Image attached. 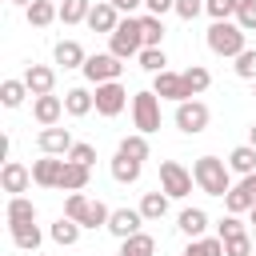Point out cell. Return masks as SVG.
<instances>
[{"label":"cell","mask_w":256,"mask_h":256,"mask_svg":"<svg viewBox=\"0 0 256 256\" xmlns=\"http://www.w3.org/2000/svg\"><path fill=\"white\" fill-rule=\"evenodd\" d=\"M192 180H196V188L204 192V196H228L232 192V168H228V160H220V156H200V160H192Z\"/></svg>","instance_id":"obj_1"},{"label":"cell","mask_w":256,"mask_h":256,"mask_svg":"<svg viewBox=\"0 0 256 256\" xmlns=\"http://www.w3.org/2000/svg\"><path fill=\"white\" fill-rule=\"evenodd\" d=\"M204 40H208V52H212V56H232V60L248 48V32H244L236 20H212Z\"/></svg>","instance_id":"obj_2"},{"label":"cell","mask_w":256,"mask_h":256,"mask_svg":"<svg viewBox=\"0 0 256 256\" xmlns=\"http://www.w3.org/2000/svg\"><path fill=\"white\" fill-rule=\"evenodd\" d=\"M64 216L76 220L80 228H108L112 208L100 204V200H88L84 192H68V200H64Z\"/></svg>","instance_id":"obj_3"},{"label":"cell","mask_w":256,"mask_h":256,"mask_svg":"<svg viewBox=\"0 0 256 256\" xmlns=\"http://www.w3.org/2000/svg\"><path fill=\"white\" fill-rule=\"evenodd\" d=\"M108 52L128 60V56H140L144 52V32H140V16H124L120 28L108 36Z\"/></svg>","instance_id":"obj_4"},{"label":"cell","mask_w":256,"mask_h":256,"mask_svg":"<svg viewBox=\"0 0 256 256\" xmlns=\"http://www.w3.org/2000/svg\"><path fill=\"white\" fill-rule=\"evenodd\" d=\"M132 124H136V132H144V136H152L156 128H160V96L148 88V92H132Z\"/></svg>","instance_id":"obj_5"},{"label":"cell","mask_w":256,"mask_h":256,"mask_svg":"<svg viewBox=\"0 0 256 256\" xmlns=\"http://www.w3.org/2000/svg\"><path fill=\"white\" fill-rule=\"evenodd\" d=\"M84 80L88 84H112V80H120V72H124V60L120 56H112V52H96V56H88L84 60Z\"/></svg>","instance_id":"obj_6"},{"label":"cell","mask_w":256,"mask_h":256,"mask_svg":"<svg viewBox=\"0 0 256 256\" xmlns=\"http://www.w3.org/2000/svg\"><path fill=\"white\" fill-rule=\"evenodd\" d=\"M192 172L176 160H160V192H168V200H184L192 192Z\"/></svg>","instance_id":"obj_7"},{"label":"cell","mask_w":256,"mask_h":256,"mask_svg":"<svg viewBox=\"0 0 256 256\" xmlns=\"http://www.w3.org/2000/svg\"><path fill=\"white\" fill-rule=\"evenodd\" d=\"M176 128L184 132V136H200L204 128H208V120H212V112H208V104L204 100H184V104H176Z\"/></svg>","instance_id":"obj_8"},{"label":"cell","mask_w":256,"mask_h":256,"mask_svg":"<svg viewBox=\"0 0 256 256\" xmlns=\"http://www.w3.org/2000/svg\"><path fill=\"white\" fill-rule=\"evenodd\" d=\"M92 96H96V112H100V116H108V120H112V116H120V112H124V104H128V88H124L120 80H112V84H96V92H92Z\"/></svg>","instance_id":"obj_9"},{"label":"cell","mask_w":256,"mask_h":256,"mask_svg":"<svg viewBox=\"0 0 256 256\" xmlns=\"http://www.w3.org/2000/svg\"><path fill=\"white\" fill-rule=\"evenodd\" d=\"M152 92L160 96V100H172V104H184V100H192L188 96V88H184V76L180 72H160V76H152Z\"/></svg>","instance_id":"obj_10"},{"label":"cell","mask_w":256,"mask_h":256,"mask_svg":"<svg viewBox=\"0 0 256 256\" xmlns=\"http://www.w3.org/2000/svg\"><path fill=\"white\" fill-rule=\"evenodd\" d=\"M64 164H68V160H60V156H40V160H32V184H40V188H60Z\"/></svg>","instance_id":"obj_11"},{"label":"cell","mask_w":256,"mask_h":256,"mask_svg":"<svg viewBox=\"0 0 256 256\" xmlns=\"http://www.w3.org/2000/svg\"><path fill=\"white\" fill-rule=\"evenodd\" d=\"M28 184H32V168H24L20 160H4V168H0V188H4L8 196H24Z\"/></svg>","instance_id":"obj_12"},{"label":"cell","mask_w":256,"mask_h":256,"mask_svg":"<svg viewBox=\"0 0 256 256\" xmlns=\"http://www.w3.org/2000/svg\"><path fill=\"white\" fill-rule=\"evenodd\" d=\"M20 80L28 84L32 100H36V96H52V88H56V68H48V64H28Z\"/></svg>","instance_id":"obj_13"},{"label":"cell","mask_w":256,"mask_h":256,"mask_svg":"<svg viewBox=\"0 0 256 256\" xmlns=\"http://www.w3.org/2000/svg\"><path fill=\"white\" fill-rule=\"evenodd\" d=\"M36 144H40V152L44 156H64L68 160V152H72V132L68 128H40V136H36Z\"/></svg>","instance_id":"obj_14"},{"label":"cell","mask_w":256,"mask_h":256,"mask_svg":"<svg viewBox=\"0 0 256 256\" xmlns=\"http://www.w3.org/2000/svg\"><path fill=\"white\" fill-rule=\"evenodd\" d=\"M140 224H144V216H140V208H112V220H108V232H112L116 240H128V236H136V232H144Z\"/></svg>","instance_id":"obj_15"},{"label":"cell","mask_w":256,"mask_h":256,"mask_svg":"<svg viewBox=\"0 0 256 256\" xmlns=\"http://www.w3.org/2000/svg\"><path fill=\"white\" fill-rule=\"evenodd\" d=\"M32 116H36V124L40 128H56L60 124V116H64V96H36L32 100Z\"/></svg>","instance_id":"obj_16"},{"label":"cell","mask_w":256,"mask_h":256,"mask_svg":"<svg viewBox=\"0 0 256 256\" xmlns=\"http://www.w3.org/2000/svg\"><path fill=\"white\" fill-rule=\"evenodd\" d=\"M120 20H124V16H120L108 0L92 4V12H88V28H92V32H104V36H112V32L120 28Z\"/></svg>","instance_id":"obj_17"},{"label":"cell","mask_w":256,"mask_h":256,"mask_svg":"<svg viewBox=\"0 0 256 256\" xmlns=\"http://www.w3.org/2000/svg\"><path fill=\"white\" fill-rule=\"evenodd\" d=\"M52 60L68 72V68H84V60H88V52L80 48V40H56V48H52Z\"/></svg>","instance_id":"obj_18"},{"label":"cell","mask_w":256,"mask_h":256,"mask_svg":"<svg viewBox=\"0 0 256 256\" xmlns=\"http://www.w3.org/2000/svg\"><path fill=\"white\" fill-rule=\"evenodd\" d=\"M4 220L8 228H20V224H32L36 220V204L28 196H8V208H4Z\"/></svg>","instance_id":"obj_19"},{"label":"cell","mask_w":256,"mask_h":256,"mask_svg":"<svg viewBox=\"0 0 256 256\" xmlns=\"http://www.w3.org/2000/svg\"><path fill=\"white\" fill-rule=\"evenodd\" d=\"M176 228H180L188 240H200L204 228H208V212H204V208H184V212L176 216Z\"/></svg>","instance_id":"obj_20"},{"label":"cell","mask_w":256,"mask_h":256,"mask_svg":"<svg viewBox=\"0 0 256 256\" xmlns=\"http://www.w3.org/2000/svg\"><path fill=\"white\" fill-rule=\"evenodd\" d=\"M92 108H96V96L88 88H68L64 92V112L68 116H88Z\"/></svg>","instance_id":"obj_21"},{"label":"cell","mask_w":256,"mask_h":256,"mask_svg":"<svg viewBox=\"0 0 256 256\" xmlns=\"http://www.w3.org/2000/svg\"><path fill=\"white\" fill-rule=\"evenodd\" d=\"M24 16H28L32 28H48L52 20H60V4H52V0H36L32 8H24Z\"/></svg>","instance_id":"obj_22"},{"label":"cell","mask_w":256,"mask_h":256,"mask_svg":"<svg viewBox=\"0 0 256 256\" xmlns=\"http://www.w3.org/2000/svg\"><path fill=\"white\" fill-rule=\"evenodd\" d=\"M180 76H184V88H188V96H192V100H196L200 92H208V84H212V72H208L204 64H188Z\"/></svg>","instance_id":"obj_23"},{"label":"cell","mask_w":256,"mask_h":256,"mask_svg":"<svg viewBox=\"0 0 256 256\" xmlns=\"http://www.w3.org/2000/svg\"><path fill=\"white\" fill-rule=\"evenodd\" d=\"M140 168H144V164L132 160V156H120V152L112 156V180H116V184H136V180H140Z\"/></svg>","instance_id":"obj_24"},{"label":"cell","mask_w":256,"mask_h":256,"mask_svg":"<svg viewBox=\"0 0 256 256\" xmlns=\"http://www.w3.org/2000/svg\"><path fill=\"white\" fill-rule=\"evenodd\" d=\"M8 232H12V244L24 248V252H32V256H36V248L44 244V232L36 228V220H32V224H20V228H8Z\"/></svg>","instance_id":"obj_25"},{"label":"cell","mask_w":256,"mask_h":256,"mask_svg":"<svg viewBox=\"0 0 256 256\" xmlns=\"http://www.w3.org/2000/svg\"><path fill=\"white\" fill-rule=\"evenodd\" d=\"M116 152H120V156H132V160H140V164L152 156V148H148V136H144V132H132V136H124V140L116 144Z\"/></svg>","instance_id":"obj_26"},{"label":"cell","mask_w":256,"mask_h":256,"mask_svg":"<svg viewBox=\"0 0 256 256\" xmlns=\"http://www.w3.org/2000/svg\"><path fill=\"white\" fill-rule=\"evenodd\" d=\"M88 180H92V168H84V164H64V180H60V188L64 192H84L88 188Z\"/></svg>","instance_id":"obj_27"},{"label":"cell","mask_w":256,"mask_h":256,"mask_svg":"<svg viewBox=\"0 0 256 256\" xmlns=\"http://www.w3.org/2000/svg\"><path fill=\"white\" fill-rule=\"evenodd\" d=\"M224 208H228L232 216H244V212H252V208H256V196H252L244 184H232V192L224 196Z\"/></svg>","instance_id":"obj_28"},{"label":"cell","mask_w":256,"mask_h":256,"mask_svg":"<svg viewBox=\"0 0 256 256\" xmlns=\"http://www.w3.org/2000/svg\"><path fill=\"white\" fill-rule=\"evenodd\" d=\"M140 216L144 220H164L168 216V192H144L140 196Z\"/></svg>","instance_id":"obj_29"},{"label":"cell","mask_w":256,"mask_h":256,"mask_svg":"<svg viewBox=\"0 0 256 256\" xmlns=\"http://www.w3.org/2000/svg\"><path fill=\"white\" fill-rule=\"evenodd\" d=\"M48 236H52V244H60V248H72V244L80 240V224H76V220H68V216H60V220L48 228Z\"/></svg>","instance_id":"obj_30"},{"label":"cell","mask_w":256,"mask_h":256,"mask_svg":"<svg viewBox=\"0 0 256 256\" xmlns=\"http://www.w3.org/2000/svg\"><path fill=\"white\" fill-rule=\"evenodd\" d=\"M228 168L240 172V176H252V172H256V148H252V144L232 148V152H228Z\"/></svg>","instance_id":"obj_31"},{"label":"cell","mask_w":256,"mask_h":256,"mask_svg":"<svg viewBox=\"0 0 256 256\" xmlns=\"http://www.w3.org/2000/svg\"><path fill=\"white\" fill-rule=\"evenodd\" d=\"M140 32H144V48H160L164 44V16L144 12L140 16Z\"/></svg>","instance_id":"obj_32"},{"label":"cell","mask_w":256,"mask_h":256,"mask_svg":"<svg viewBox=\"0 0 256 256\" xmlns=\"http://www.w3.org/2000/svg\"><path fill=\"white\" fill-rule=\"evenodd\" d=\"M88 12H92V0H64L60 4V24H88Z\"/></svg>","instance_id":"obj_33"},{"label":"cell","mask_w":256,"mask_h":256,"mask_svg":"<svg viewBox=\"0 0 256 256\" xmlns=\"http://www.w3.org/2000/svg\"><path fill=\"white\" fill-rule=\"evenodd\" d=\"M120 256H156V240L148 232H136V236L120 240Z\"/></svg>","instance_id":"obj_34"},{"label":"cell","mask_w":256,"mask_h":256,"mask_svg":"<svg viewBox=\"0 0 256 256\" xmlns=\"http://www.w3.org/2000/svg\"><path fill=\"white\" fill-rule=\"evenodd\" d=\"M24 96H32L24 80H4V84H0V104H4V108H20Z\"/></svg>","instance_id":"obj_35"},{"label":"cell","mask_w":256,"mask_h":256,"mask_svg":"<svg viewBox=\"0 0 256 256\" xmlns=\"http://www.w3.org/2000/svg\"><path fill=\"white\" fill-rule=\"evenodd\" d=\"M244 4H248V0H204V12H208L212 20H232Z\"/></svg>","instance_id":"obj_36"},{"label":"cell","mask_w":256,"mask_h":256,"mask_svg":"<svg viewBox=\"0 0 256 256\" xmlns=\"http://www.w3.org/2000/svg\"><path fill=\"white\" fill-rule=\"evenodd\" d=\"M184 256H224V240L220 236H200L184 248Z\"/></svg>","instance_id":"obj_37"},{"label":"cell","mask_w":256,"mask_h":256,"mask_svg":"<svg viewBox=\"0 0 256 256\" xmlns=\"http://www.w3.org/2000/svg\"><path fill=\"white\" fill-rule=\"evenodd\" d=\"M136 60H140V68H144V72H152V76H160V72H164V64H168L164 48H144Z\"/></svg>","instance_id":"obj_38"},{"label":"cell","mask_w":256,"mask_h":256,"mask_svg":"<svg viewBox=\"0 0 256 256\" xmlns=\"http://www.w3.org/2000/svg\"><path fill=\"white\" fill-rule=\"evenodd\" d=\"M232 68H236V76H240V80H252V84H256V48H244V52L236 56V64H232Z\"/></svg>","instance_id":"obj_39"},{"label":"cell","mask_w":256,"mask_h":256,"mask_svg":"<svg viewBox=\"0 0 256 256\" xmlns=\"http://www.w3.org/2000/svg\"><path fill=\"white\" fill-rule=\"evenodd\" d=\"M216 236H220V240L244 236V220H240V216H232V212H228V216H220V224H216Z\"/></svg>","instance_id":"obj_40"},{"label":"cell","mask_w":256,"mask_h":256,"mask_svg":"<svg viewBox=\"0 0 256 256\" xmlns=\"http://www.w3.org/2000/svg\"><path fill=\"white\" fill-rule=\"evenodd\" d=\"M224 256H252V236L244 232V236H232V240H224Z\"/></svg>","instance_id":"obj_41"},{"label":"cell","mask_w":256,"mask_h":256,"mask_svg":"<svg viewBox=\"0 0 256 256\" xmlns=\"http://www.w3.org/2000/svg\"><path fill=\"white\" fill-rule=\"evenodd\" d=\"M68 160H72V164H84V168H92V160H96V148L80 140V144H72V152H68Z\"/></svg>","instance_id":"obj_42"},{"label":"cell","mask_w":256,"mask_h":256,"mask_svg":"<svg viewBox=\"0 0 256 256\" xmlns=\"http://www.w3.org/2000/svg\"><path fill=\"white\" fill-rule=\"evenodd\" d=\"M204 12V0H176V16L180 20H196Z\"/></svg>","instance_id":"obj_43"},{"label":"cell","mask_w":256,"mask_h":256,"mask_svg":"<svg viewBox=\"0 0 256 256\" xmlns=\"http://www.w3.org/2000/svg\"><path fill=\"white\" fill-rule=\"evenodd\" d=\"M236 24H240L244 32H256V0H248V4L236 12Z\"/></svg>","instance_id":"obj_44"},{"label":"cell","mask_w":256,"mask_h":256,"mask_svg":"<svg viewBox=\"0 0 256 256\" xmlns=\"http://www.w3.org/2000/svg\"><path fill=\"white\" fill-rule=\"evenodd\" d=\"M144 8L152 16H164V12H176V0H144Z\"/></svg>","instance_id":"obj_45"},{"label":"cell","mask_w":256,"mask_h":256,"mask_svg":"<svg viewBox=\"0 0 256 256\" xmlns=\"http://www.w3.org/2000/svg\"><path fill=\"white\" fill-rule=\"evenodd\" d=\"M108 4H112L116 12H124V16H132V12H136V8L144 4V0H108Z\"/></svg>","instance_id":"obj_46"},{"label":"cell","mask_w":256,"mask_h":256,"mask_svg":"<svg viewBox=\"0 0 256 256\" xmlns=\"http://www.w3.org/2000/svg\"><path fill=\"white\" fill-rule=\"evenodd\" d=\"M240 184H244V188H248V192H252V196H256V172H252V176H244V180H240Z\"/></svg>","instance_id":"obj_47"},{"label":"cell","mask_w":256,"mask_h":256,"mask_svg":"<svg viewBox=\"0 0 256 256\" xmlns=\"http://www.w3.org/2000/svg\"><path fill=\"white\" fill-rule=\"evenodd\" d=\"M248 144H252V148H256V124H252V128H248Z\"/></svg>","instance_id":"obj_48"},{"label":"cell","mask_w":256,"mask_h":256,"mask_svg":"<svg viewBox=\"0 0 256 256\" xmlns=\"http://www.w3.org/2000/svg\"><path fill=\"white\" fill-rule=\"evenodd\" d=\"M248 216H252V224H256V208H252V212H248Z\"/></svg>","instance_id":"obj_49"},{"label":"cell","mask_w":256,"mask_h":256,"mask_svg":"<svg viewBox=\"0 0 256 256\" xmlns=\"http://www.w3.org/2000/svg\"><path fill=\"white\" fill-rule=\"evenodd\" d=\"M52 4H64V0H52Z\"/></svg>","instance_id":"obj_50"},{"label":"cell","mask_w":256,"mask_h":256,"mask_svg":"<svg viewBox=\"0 0 256 256\" xmlns=\"http://www.w3.org/2000/svg\"><path fill=\"white\" fill-rule=\"evenodd\" d=\"M252 96H256V84H252Z\"/></svg>","instance_id":"obj_51"}]
</instances>
